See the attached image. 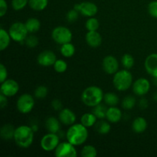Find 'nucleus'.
I'll return each instance as SVG.
<instances>
[{"instance_id":"1","label":"nucleus","mask_w":157,"mask_h":157,"mask_svg":"<svg viewBox=\"0 0 157 157\" xmlns=\"http://www.w3.org/2000/svg\"><path fill=\"white\" fill-rule=\"evenodd\" d=\"M66 138L71 144L75 147H78L87 141L88 138V130L82 124H74L67 129Z\"/></svg>"},{"instance_id":"2","label":"nucleus","mask_w":157,"mask_h":157,"mask_svg":"<svg viewBox=\"0 0 157 157\" xmlns=\"http://www.w3.org/2000/svg\"><path fill=\"white\" fill-rule=\"evenodd\" d=\"M35 132L32 128L27 125H21L15 128L14 141L18 147L27 149L32 145Z\"/></svg>"},{"instance_id":"3","label":"nucleus","mask_w":157,"mask_h":157,"mask_svg":"<svg viewBox=\"0 0 157 157\" xmlns=\"http://www.w3.org/2000/svg\"><path fill=\"white\" fill-rule=\"evenodd\" d=\"M104 92L98 86H90L84 90L81 94V101L84 105L94 107L101 104L104 100Z\"/></svg>"},{"instance_id":"4","label":"nucleus","mask_w":157,"mask_h":157,"mask_svg":"<svg viewBox=\"0 0 157 157\" xmlns=\"http://www.w3.org/2000/svg\"><path fill=\"white\" fill-rule=\"evenodd\" d=\"M133 75L128 69L118 71L113 75V84L119 91H126L133 85Z\"/></svg>"},{"instance_id":"5","label":"nucleus","mask_w":157,"mask_h":157,"mask_svg":"<svg viewBox=\"0 0 157 157\" xmlns=\"http://www.w3.org/2000/svg\"><path fill=\"white\" fill-rule=\"evenodd\" d=\"M52 38L58 44H64L71 42L73 35L71 31L65 26H57L52 30Z\"/></svg>"},{"instance_id":"6","label":"nucleus","mask_w":157,"mask_h":157,"mask_svg":"<svg viewBox=\"0 0 157 157\" xmlns=\"http://www.w3.org/2000/svg\"><path fill=\"white\" fill-rule=\"evenodd\" d=\"M9 33L12 41L21 43L25 41L26 37L28 36L29 32L26 29L25 23L21 22V21H16L9 27Z\"/></svg>"},{"instance_id":"7","label":"nucleus","mask_w":157,"mask_h":157,"mask_svg":"<svg viewBox=\"0 0 157 157\" xmlns=\"http://www.w3.org/2000/svg\"><path fill=\"white\" fill-rule=\"evenodd\" d=\"M35 104V99L32 95L29 94H23L17 100L16 108L21 113L26 114L33 110Z\"/></svg>"},{"instance_id":"8","label":"nucleus","mask_w":157,"mask_h":157,"mask_svg":"<svg viewBox=\"0 0 157 157\" xmlns=\"http://www.w3.org/2000/svg\"><path fill=\"white\" fill-rule=\"evenodd\" d=\"M60 144V137L58 133H48L44 135L40 141V147L46 152L54 151Z\"/></svg>"},{"instance_id":"9","label":"nucleus","mask_w":157,"mask_h":157,"mask_svg":"<svg viewBox=\"0 0 157 157\" xmlns=\"http://www.w3.org/2000/svg\"><path fill=\"white\" fill-rule=\"evenodd\" d=\"M55 156L57 157H77L78 152L75 145L66 141L58 144L55 150Z\"/></svg>"},{"instance_id":"10","label":"nucleus","mask_w":157,"mask_h":157,"mask_svg":"<svg viewBox=\"0 0 157 157\" xmlns=\"http://www.w3.org/2000/svg\"><path fill=\"white\" fill-rule=\"evenodd\" d=\"M80 14L86 17H93L98 13V7L95 3L92 2H82L81 3H77L74 6Z\"/></svg>"},{"instance_id":"11","label":"nucleus","mask_w":157,"mask_h":157,"mask_svg":"<svg viewBox=\"0 0 157 157\" xmlns=\"http://www.w3.org/2000/svg\"><path fill=\"white\" fill-rule=\"evenodd\" d=\"M1 84L0 92L7 98L15 96L19 90V84L13 79H7Z\"/></svg>"},{"instance_id":"12","label":"nucleus","mask_w":157,"mask_h":157,"mask_svg":"<svg viewBox=\"0 0 157 157\" xmlns=\"http://www.w3.org/2000/svg\"><path fill=\"white\" fill-rule=\"evenodd\" d=\"M150 82L148 79L144 78H140L136 79L133 83L132 88L133 92L137 96H144L147 94L150 90Z\"/></svg>"},{"instance_id":"13","label":"nucleus","mask_w":157,"mask_h":157,"mask_svg":"<svg viewBox=\"0 0 157 157\" xmlns=\"http://www.w3.org/2000/svg\"><path fill=\"white\" fill-rule=\"evenodd\" d=\"M57 61L56 55L51 50H45L41 52L37 58L38 64L42 67H51L53 66Z\"/></svg>"},{"instance_id":"14","label":"nucleus","mask_w":157,"mask_h":157,"mask_svg":"<svg viewBox=\"0 0 157 157\" xmlns=\"http://www.w3.org/2000/svg\"><path fill=\"white\" fill-rule=\"evenodd\" d=\"M103 70L107 75H114L119 70V62L113 55H107L103 59Z\"/></svg>"},{"instance_id":"15","label":"nucleus","mask_w":157,"mask_h":157,"mask_svg":"<svg viewBox=\"0 0 157 157\" xmlns=\"http://www.w3.org/2000/svg\"><path fill=\"white\" fill-rule=\"evenodd\" d=\"M144 67L148 75L157 79V53L150 54L144 61Z\"/></svg>"},{"instance_id":"16","label":"nucleus","mask_w":157,"mask_h":157,"mask_svg":"<svg viewBox=\"0 0 157 157\" xmlns=\"http://www.w3.org/2000/svg\"><path fill=\"white\" fill-rule=\"evenodd\" d=\"M58 119L61 123L66 126H71L75 124L77 120L76 114L69 108H63L59 111Z\"/></svg>"},{"instance_id":"17","label":"nucleus","mask_w":157,"mask_h":157,"mask_svg":"<svg viewBox=\"0 0 157 157\" xmlns=\"http://www.w3.org/2000/svg\"><path fill=\"white\" fill-rule=\"evenodd\" d=\"M85 41L90 47L95 48L99 47L102 43V37L98 31L87 32L85 35Z\"/></svg>"},{"instance_id":"18","label":"nucleus","mask_w":157,"mask_h":157,"mask_svg":"<svg viewBox=\"0 0 157 157\" xmlns=\"http://www.w3.org/2000/svg\"><path fill=\"white\" fill-rule=\"evenodd\" d=\"M122 111L116 106H113V107H110L107 108L106 119L111 124H117V123L120 122L122 119Z\"/></svg>"},{"instance_id":"19","label":"nucleus","mask_w":157,"mask_h":157,"mask_svg":"<svg viewBox=\"0 0 157 157\" xmlns=\"http://www.w3.org/2000/svg\"><path fill=\"white\" fill-rule=\"evenodd\" d=\"M147 127H148V124H147V120L143 117H138L135 118L132 123V130L137 134L144 133L147 130Z\"/></svg>"},{"instance_id":"20","label":"nucleus","mask_w":157,"mask_h":157,"mask_svg":"<svg viewBox=\"0 0 157 157\" xmlns=\"http://www.w3.org/2000/svg\"><path fill=\"white\" fill-rule=\"evenodd\" d=\"M45 127L49 133H58L61 129V121L55 117H50L46 120Z\"/></svg>"},{"instance_id":"21","label":"nucleus","mask_w":157,"mask_h":157,"mask_svg":"<svg viewBox=\"0 0 157 157\" xmlns=\"http://www.w3.org/2000/svg\"><path fill=\"white\" fill-rule=\"evenodd\" d=\"M15 129L14 128L12 124H5L1 127L0 130V136L2 139L4 140H11L14 139V134H15Z\"/></svg>"},{"instance_id":"22","label":"nucleus","mask_w":157,"mask_h":157,"mask_svg":"<svg viewBox=\"0 0 157 157\" xmlns=\"http://www.w3.org/2000/svg\"><path fill=\"white\" fill-rule=\"evenodd\" d=\"M98 122V117L93 113H86L81 116V124H82L87 128L94 127Z\"/></svg>"},{"instance_id":"23","label":"nucleus","mask_w":157,"mask_h":157,"mask_svg":"<svg viewBox=\"0 0 157 157\" xmlns=\"http://www.w3.org/2000/svg\"><path fill=\"white\" fill-rule=\"evenodd\" d=\"M29 33H35L38 32L41 28V21L36 18H29L25 22Z\"/></svg>"},{"instance_id":"24","label":"nucleus","mask_w":157,"mask_h":157,"mask_svg":"<svg viewBox=\"0 0 157 157\" xmlns=\"http://www.w3.org/2000/svg\"><path fill=\"white\" fill-rule=\"evenodd\" d=\"M12 38L9 35V32L5 30L4 29H0V50H6L10 44V41Z\"/></svg>"},{"instance_id":"25","label":"nucleus","mask_w":157,"mask_h":157,"mask_svg":"<svg viewBox=\"0 0 157 157\" xmlns=\"http://www.w3.org/2000/svg\"><path fill=\"white\" fill-rule=\"evenodd\" d=\"M95 129L100 134L107 135L110 133V130H111V126L108 121H103L102 119L101 121L97 122V124H95Z\"/></svg>"},{"instance_id":"26","label":"nucleus","mask_w":157,"mask_h":157,"mask_svg":"<svg viewBox=\"0 0 157 157\" xmlns=\"http://www.w3.org/2000/svg\"><path fill=\"white\" fill-rule=\"evenodd\" d=\"M48 5V0H29V6L32 10L41 12L44 10Z\"/></svg>"},{"instance_id":"27","label":"nucleus","mask_w":157,"mask_h":157,"mask_svg":"<svg viewBox=\"0 0 157 157\" xmlns=\"http://www.w3.org/2000/svg\"><path fill=\"white\" fill-rule=\"evenodd\" d=\"M60 52L64 58H71L75 54V47L71 42L66 43V44H61Z\"/></svg>"},{"instance_id":"28","label":"nucleus","mask_w":157,"mask_h":157,"mask_svg":"<svg viewBox=\"0 0 157 157\" xmlns=\"http://www.w3.org/2000/svg\"><path fill=\"white\" fill-rule=\"evenodd\" d=\"M104 101L107 105L110 107L117 106L120 102L119 97L113 92H108L106 93L104 96Z\"/></svg>"},{"instance_id":"29","label":"nucleus","mask_w":157,"mask_h":157,"mask_svg":"<svg viewBox=\"0 0 157 157\" xmlns=\"http://www.w3.org/2000/svg\"><path fill=\"white\" fill-rule=\"evenodd\" d=\"M136 104V100L132 95H128V96H126L124 99L122 100V102H121V106H122L124 110H130L135 107Z\"/></svg>"},{"instance_id":"30","label":"nucleus","mask_w":157,"mask_h":157,"mask_svg":"<svg viewBox=\"0 0 157 157\" xmlns=\"http://www.w3.org/2000/svg\"><path fill=\"white\" fill-rule=\"evenodd\" d=\"M92 113L98 117V119L102 120L106 118V114H107V108L106 106L100 104L95 107H92Z\"/></svg>"},{"instance_id":"31","label":"nucleus","mask_w":157,"mask_h":157,"mask_svg":"<svg viewBox=\"0 0 157 157\" xmlns=\"http://www.w3.org/2000/svg\"><path fill=\"white\" fill-rule=\"evenodd\" d=\"M81 155L83 157H96L98 155V150L94 146L85 145L81 150Z\"/></svg>"},{"instance_id":"32","label":"nucleus","mask_w":157,"mask_h":157,"mask_svg":"<svg viewBox=\"0 0 157 157\" xmlns=\"http://www.w3.org/2000/svg\"><path fill=\"white\" fill-rule=\"evenodd\" d=\"M100 27L99 20L94 17H90L85 23V28L87 32L98 31Z\"/></svg>"},{"instance_id":"33","label":"nucleus","mask_w":157,"mask_h":157,"mask_svg":"<svg viewBox=\"0 0 157 157\" xmlns=\"http://www.w3.org/2000/svg\"><path fill=\"white\" fill-rule=\"evenodd\" d=\"M121 63L126 69H130L134 66L135 59L130 54H124L121 58Z\"/></svg>"},{"instance_id":"34","label":"nucleus","mask_w":157,"mask_h":157,"mask_svg":"<svg viewBox=\"0 0 157 157\" xmlns=\"http://www.w3.org/2000/svg\"><path fill=\"white\" fill-rule=\"evenodd\" d=\"M54 69L57 73L62 74L67 71V63L65 61L61 59H57L55 63L53 65Z\"/></svg>"},{"instance_id":"35","label":"nucleus","mask_w":157,"mask_h":157,"mask_svg":"<svg viewBox=\"0 0 157 157\" xmlns=\"http://www.w3.org/2000/svg\"><path fill=\"white\" fill-rule=\"evenodd\" d=\"M48 94V89L44 85H40L37 87L34 92V95L38 99H44L47 97Z\"/></svg>"},{"instance_id":"36","label":"nucleus","mask_w":157,"mask_h":157,"mask_svg":"<svg viewBox=\"0 0 157 157\" xmlns=\"http://www.w3.org/2000/svg\"><path fill=\"white\" fill-rule=\"evenodd\" d=\"M29 5V0H12V7L15 11H21Z\"/></svg>"},{"instance_id":"37","label":"nucleus","mask_w":157,"mask_h":157,"mask_svg":"<svg viewBox=\"0 0 157 157\" xmlns=\"http://www.w3.org/2000/svg\"><path fill=\"white\" fill-rule=\"evenodd\" d=\"M26 46L29 48H34L38 44V38L34 35H28L25 40Z\"/></svg>"},{"instance_id":"38","label":"nucleus","mask_w":157,"mask_h":157,"mask_svg":"<svg viewBox=\"0 0 157 157\" xmlns=\"http://www.w3.org/2000/svg\"><path fill=\"white\" fill-rule=\"evenodd\" d=\"M78 17H79V12L77 11L75 8L72 9H70V10L66 13L65 15L66 20H67V21H69L70 23L75 22V21L78 19Z\"/></svg>"},{"instance_id":"39","label":"nucleus","mask_w":157,"mask_h":157,"mask_svg":"<svg viewBox=\"0 0 157 157\" xmlns=\"http://www.w3.org/2000/svg\"><path fill=\"white\" fill-rule=\"evenodd\" d=\"M148 12L153 18H157V1H152L148 5Z\"/></svg>"},{"instance_id":"40","label":"nucleus","mask_w":157,"mask_h":157,"mask_svg":"<svg viewBox=\"0 0 157 157\" xmlns=\"http://www.w3.org/2000/svg\"><path fill=\"white\" fill-rule=\"evenodd\" d=\"M8 78V71L3 64H0V82H4Z\"/></svg>"},{"instance_id":"41","label":"nucleus","mask_w":157,"mask_h":157,"mask_svg":"<svg viewBox=\"0 0 157 157\" xmlns=\"http://www.w3.org/2000/svg\"><path fill=\"white\" fill-rule=\"evenodd\" d=\"M52 107L53 110H56V111H60V110L63 109L62 103L58 99H54L52 101Z\"/></svg>"},{"instance_id":"42","label":"nucleus","mask_w":157,"mask_h":157,"mask_svg":"<svg viewBox=\"0 0 157 157\" xmlns=\"http://www.w3.org/2000/svg\"><path fill=\"white\" fill-rule=\"evenodd\" d=\"M8 10V5L6 0H0V16L3 17Z\"/></svg>"},{"instance_id":"43","label":"nucleus","mask_w":157,"mask_h":157,"mask_svg":"<svg viewBox=\"0 0 157 157\" xmlns=\"http://www.w3.org/2000/svg\"><path fill=\"white\" fill-rule=\"evenodd\" d=\"M8 104V98L2 94H0V107L1 109H4Z\"/></svg>"},{"instance_id":"44","label":"nucleus","mask_w":157,"mask_h":157,"mask_svg":"<svg viewBox=\"0 0 157 157\" xmlns=\"http://www.w3.org/2000/svg\"><path fill=\"white\" fill-rule=\"evenodd\" d=\"M139 107H140V109H143V110L147 109L148 107V101L144 98H141L139 101Z\"/></svg>"},{"instance_id":"45","label":"nucleus","mask_w":157,"mask_h":157,"mask_svg":"<svg viewBox=\"0 0 157 157\" xmlns=\"http://www.w3.org/2000/svg\"><path fill=\"white\" fill-rule=\"evenodd\" d=\"M153 100H154L155 101H156V102H157V92H156V93L153 94Z\"/></svg>"}]
</instances>
